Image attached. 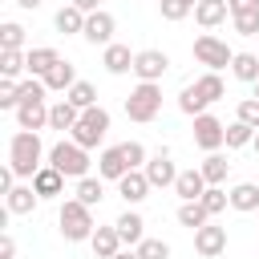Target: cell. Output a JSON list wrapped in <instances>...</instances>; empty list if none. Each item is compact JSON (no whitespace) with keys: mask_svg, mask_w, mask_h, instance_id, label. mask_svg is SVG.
I'll return each instance as SVG.
<instances>
[{"mask_svg":"<svg viewBox=\"0 0 259 259\" xmlns=\"http://www.w3.org/2000/svg\"><path fill=\"white\" fill-rule=\"evenodd\" d=\"M45 146H40V134H32V130H16L12 134V142H8V166L16 170V178H32L45 162Z\"/></svg>","mask_w":259,"mask_h":259,"instance_id":"obj_1","label":"cell"},{"mask_svg":"<svg viewBox=\"0 0 259 259\" xmlns=\"http://www.w3.org/2000/svg\"><path fill=\"white\" fill-rule=\"evenodd\" d=\"M57 223H61V235H65L69 243H85V239H93V231H97V227H93V206H85L81 198H65Z\"/></svg>","mask_w":259,"mask_h":259,"instance_id":"obj_2","label":"cell"},{"mask_svg":"<svg viewBox=\"0 0 259 259\" xmlns=\"http://www.w3.org/2000/svg\"><path fill=\"white\" fill-rule=\"evenodd\" d=\"M162 109V85L158 81H138L125 97V117L130 121H154Z\"/></svg>","mask_w":259,"mask_h":259,"instance_id":"obj_3","label":"cell"},{"mask_svg":"<svg viewBox=\"0 0 259 259\" xmlns=\"http://www.w3.org/2000/svg\"><path fill=\"white\" fill-rule=\"evenodd\" d=\"M49 166L65 178H89V150H81L77 142H57L49 150Z\"/></svg>","mask_w":259,"mask_h":259,"instance_id":"obj_4","label":"cell"},{"mask_svg":"<svg viewBox=\"0 0 259 259\" xmlns=\"http://www.w3.org/2000/svg\"><path fill=\"white\" fill-rule=\"evenodd\" d=\"M105 134H109V113H105L101 105H93V109L81 113V121L73 125V138H69V142H77L81 150H93Z\"/></svg>","mask_w":259,"mask_h":259,"instance_id":"obj_5","label":"cell"},{"mask_svg":"<svg viewBox=\"0 0 259 259\" xmlns=\"http://www.w3.org/2000/svg\"><path fill=\"white\" fill-rule=\"evenodd\" d=\"M194 61H198V65H206V73H219V69H227V65L235 61V53L227 49V40H219V36L202 32V36L194 40Z\"/></svg>","mask_w":259,"mask_h":259,"instance_id":"obj_6","label":"cell"},{"mask_svg":"<svg viewBox=\"0 0 259 259\" xmlns=\"http://www.w3.org/2000/svg\"><path fill=\"white\" fill-rule=\"evenodd\" d=\"M194 146L206 154H219V146H227V125L214 113H198L194 117Z\"/></svg>","mask_w":259,"mask_h":259,"instance_id":"obj_7","label":"cell"},{"mask_svg":"<svg viewBox=\"0 0 259 259\" xmlns=\"http://www.w3.org/2000/svg\"><path fill=\"white\" fill-rule=\"evenodd\" d=\"M113 32H117L113 12L97 8V12H89V16H85V32H81V36H85L89 45H101V49H105V45H113Z\"/></svg>","mask_w":259,"mask_h":259,"instance_id":"obj_8","label":"cell"},{"mask_svg":"<svg viewBox=\"0 0 259 259\" xmlns=\"http://www.w3.org/2000/svg\"><path fill=\"white\" fill-rule=\"evenodd\" d=\"M166 69H170V57H166L162 49H142V53L134 57V73H138V81H162Z\"/></svg>","mask_w":259,"mask_h":259,"instance_id":"obj_9","label":"cell"},{"mask_svg":"<svg viewBox=\"0 0 259 259\" xmlns=\"http://www.w3.org/2000/svg\"><path fill=\"white\" fill-rule=\"evenodd\" d=\"M194 251H198L202 259H214V255H223V251H227V227H219V223H206V227H198V231H194Z\"/></svg>","mask_w":259,"mask_h":259,"instance_id":"obj_10","label":"cell"},{"mask_svg":"<svg viewBox=\"0 0 259 259\" xmlns=\"http://www.w3.org/2000/svg\"><path fill=\"white\" fill-rule=\"evenodd\" d=\"M49 109L53 105H45V97H24L20 105H16V121H20V130H45L49 125Z\"/></svg>","mask_w":259,"mask_h":259,"instance_id":"obj_11","label":"cell"},{"mask_svg":"<svg viewBox=\"0 0 259 259\" xmlns=\"http://www.w3.org/2000/svg\"><path fill=\"white\" fill-rule=\"evenodd\" d=\"M142 170H146L150 186H174V182H178V170H174V162H170V154H166V150H158Z\"/></svg>","mask_w":259,"mask_h":259,"instance_id":"obj_12","label":"cell"},{"mask_svg":"<svg viewBox=\"0 0 259 259\" xmlns=\"http://www.w3.org/2000/svg\"><path fill=\"white\" fill-rule=\"evenodd\" d=\"M134 57L138 53H130V45H105V53H101V65H105V73H113V77H121V73H134Z\"/></svg>","mask_w":259,"mask_h":259,"instance_id":"obj_13","label":"cell"},{"mask_svg":"<svg viewBox=\"0 0 259 259\" xmlns=\"http://www.w3.org/2000/svg\"><path fill=\"white\" fill-rule=\"evenodd\" d=\"M125 174H130V162H125L121 146H109V150H101V158H97V178H113V182H121Z\"/></svg>","mask_w":259,"mask_h":259,"instance_id":"obj_14","label":"cell"},{"mask_svg":"<svg viewBox=\"0 0 259 259\" xmlns=\"http://www.w3.org/2000/svg\"><path fill=\"white\" fill-rule=\"evenodd\" d=\"M154 186H150V178H146V170H130L121 182H117V194L125 198V206H134V202H142L146 194H150Z\"/></svg>","mask_w":259,"mask_h":259,"instance_id":"obj_15","label":"cell"},{"mask_svg":"<svg viewBox=\"0 0 259 259\" xmlns=\"http://www.w3.org/2000/svg\"><path fill=\"white\" fill-rule=\"evenodd\" d=\"M174 194H178L182 202H198V198L206 194V178H202V170H178Z\"/></svg>","mask_w":259,"mask_h":259,"instance_id":"obj_16","label":"cell"},{"mask_svg":"<svg viewBox=\"0 0 259 259\" xmlns=\"http://www.w3.org/2000/svg\"><path fill=\"white\" fill-rule=\"evenodd\" d=\"M40 81H45V89H53V93H69V89L77 85V69H73V65L61 57V61H57V65H53V69L40 77Z\"/></svg>","mask_w":259,"mask_h":259,"instance_id":"obj_17","label":"cell"},{"mask_svg":"<svg viewBox=\"0 0 259 259\" xmlns=\"http://www.w3.org/2000/svg\"><path fill=\"white\" fill-rule=\"evenodd\" d=\"M32 190L40 194V198H53V194H65V174L61 170H53L49 162L32 174Z\"/></svg>","mask_w":259,"mask_h":259,"instance_id":"obj_18","label":"cell"},{"mask_svg":"<svg viewBox=\"0 0 259 259\" xmlns=\"http://www.w3.org/2000/svg\"><path fill=\"white\" fill-rule=\"evenodd\" d=\"M36 202H40V194L32 190V182H28V186H12V190L4 194V210H8V214H32Z\"/></svg>","mask_w":259,"mask_h":259,"instance_id":"obj_19","label":"cell"},{"mask_svg":"<svg viewBox=\"0 0 259 259\" xmlns=\"http://www.w3.org/2000/svg\"><path fill=\"white\" fill-rule=\"evenodd\" d=\"M117 235H121V243L125 247H138L142 239H146V219L138 214V210H125V214H117Z\"/></svg>","mask_w":259,"mask_h":259,"instance_id":"obj_20","label":"cell"},{"mask_svg":"<svg viewBox=\"0 0 259 259\" xmlns=\"http://www.w3.org/2000/svg\"><path fill=\"white\" fill-rule=\"evenodd\" d=\"M89 247H93V255H97V259H113L125 243H121L117 227H97V231H93V239H89Z\"/></svg>","mask_w":259,"mask_h":259,"instance_id":"obj_21","label":"cell"},{"mask_svg":"<svg viewBox=\"0 0 259 259\" xmlns=\"http://www.w3.org/2000/svg\"><path fill=\"white\" fill-rule=\"evenodd\" d=\"M231 16V4L227 0H198L194 4V20L202 24V28H214V24H223Z\"/></svg>","mask_w":259,"mask_h":259,"instance_id":"obj_22","label":"cell"},{"mask_svg":"<svg viewBox=\"0 0 259 259\" xmlns=\"http://www.w3.org/2000/svg\"><path fill=\"white\" fill-rule=\"evenodd\" d=\"M77 121H81V109H77V105H69L65 97L49 109V130H61V134L69 130V134H73V125H77Z\"/></svg>","mask_w":259,"mask_h":259,"instance_id":"obj_23","label":"cell"},{"mask_svg":"<svg viewBox=\"0 0 259 259\" xmlns=\"http://www.w3.org/2000/svg\"><path fill=\"white\" fill-rule=\"evenodd\" d=\"M53 24H57V32H65V36H73V32L81 36V32H85V12L73 8V4H65V8H57Z\"/></svg>","mask_w":259,"mask_h":259,"instance_id":"obj_24","label":"cell"},{"mask_svg":"<svg viewBox=\"0 0 259 259\" xmlns=\"http://www.w3.org/2000/svg\"><path fill=\"white\" fill-rule=\"evenodd\" d=\"M61 61V53L53 49V45H40V49H28V73L32 77H45L53 65Z\"/></svg>","mask_w":259,"mask_h":259,"instance_id":"obj_25","label":"cell"},{"mask_svg":"<svg viewBox=\"0 0 259 259\" xmlns=\"http://www.w3.org/2000/svg\"><path fill=\"white\" fill-rule=\"evenodd\" d=\"M231 73H235L239 81L255 85V81H259V57H255V53H235V61H231Z\"/></svg>","mask_w":259,"mask_h":259,"instance_id":"obj_26","label":"cell"},{"mask_svg":"<svg viewBox=\"0 0 259 259\" xmlns=\"http://www.w3.org/2000/svg\"><path fill=\"white\" fill-rule=\"evenodd\" d=\"M231 206L243 210V214H247V210H259V186H255V182H239V186L231 190Z\"/></svg>","mask_w":259,"mask_h":259,"instance_id":"obj_27","label":"cell"},{"mask_svg":"<svg viewBox=\"0 0 259 259\" xmlns=\"http://www.w3.org/2000/svg\"><path fill=\"white\" fill-rule=\"evenodd\" d=\"M198 170H202V178H206V186H219V182L227 178V170H231V162H227L223 154H206Z\"/></svg>","mask_w":259,"mask_h":259,"instance_id":"obj_28","label":"cell"},{"mask_svg":"<svg viewBox=\"0 0 259 259\" xmlns=\"http://www.w3.org/2000/svg\"><path fill=\"white\" fill-rule=\"evenodd\" d=\"M20 45H24V24L4 20L0 24V53H20Z\"/></svg>","mask_w":259,"mask_h":259,"instance_id":"obj_29","label":"cell"},{"mask_svg":"<svg viewBox=\"0 0 259 259\" xmlns=\"http://www.w3.org/2000/svg\"><path fill=\"white\" fill-rule=\"evenodd\" d=\"M65 101H69V105H77V109L85 113V109H93V105H97V89H93L89 81H77V85L65 93Z\"/></svg>","mask_w":259,"mask_h":259,"instance_id":"obj_30","label":"cell"},{"mask_svg":"<svg viewBox=\"0 0 259 259\" xmlns=\"http://www.w3.org/2000/svg\"><path fill=\"white\" fill-rule=\"evenodd\" d=\"M178 223H182V227H190V231H198V227H206V223H210V214H206V206H202V202H182V206H178Z\"/></svg>","mask_w":259,"mask_h":259,"instance_id":"obj_31","label":"cell"},{"mask_svg":"<svg viewBox=\"0 0 259 259\" xmlns=\"http://www.w3.org/2000/svg\"><path fill=\"white\" fill-rule=\"evenodd\" d=\"M178 109H182L186 117H198V113H206V97H202L194 85H186V89L178 93Z\"/></svg>","mask_w":259,"mask_h":259,"instance_id":"obj_32","label":"cell"},{"mask_svg":"<svg viewBox=\"0 0 259 259\" xmlns=\"http://www.w3.org/2000/svg\"><path fill=\"white\" fill-rule=\"evenodd\" d=\"M251 142H255V130L235 117V121L227 125V150H243V146H251Z\"/></svg>","mask_w":259,"mask_h":259,"instance_id":"obj_33","label":"cell"},{"mask_svg":"<svg viewBox=\"0 0 259 259\" xmlns=\"http://www.w3.org/2000/svg\"><path fill=\"white\" fill-rule=\"evenodd\" d=\"M0 73L8 81H16L20 73H28V53H0Z\"/></svg>","mask_w":259,"mask_h":259,"instance_id":"obj_34","label":"cell"},{"mask_svg":"<svg viewBox=\"0 0 259 259\" xmlns=\"http://www.w3.org/2000/svg\"><path fill=\"white\" fill-rule=\"evenodd\" d=\"M194 89L206 97V105H210V101H219V97L227 93V85H223V77H219V73H202V77L194 81Z\"/></svg>","mask_w":259,"mask_h":259,"instance_id":"obj_35","label":"cell"},{"mask_svg":"<svg viewBox=\"0 0 259 259\" xmlns=\"http://www.w3.org/2000/svg\"><path fill=\"white\" fill-rule=\"evenodd\" d=\"M77 198H81L85 206H97V202L105 198V186H101V178H77Z\"/></svg>","mask_w":259,"mask_h":259,"instance_id":"obj_36","label":"cell"},{"mask_svg":"<svg viewBox=\"0 0 259 259\" xmlns=\"http://www.w3.org/2000/svg\"><path fill=\"white\" fill-rule=\"evenodd\" d=\"M198 202H202V206H206V214L214 219V214H223V210H227V202H231V194H227L223 186H206V194H202Z\"/></svg>","mask_w":259,"mask_h":259,"instance_id":"obj_37","label":"cell"},{"mask_svg":"<svg viewBox=\"0 0 259 259\" xmlns=\"http://www.w3.org/2000/svg\"><path fill=\"white\" fill-rule=\"evenodd\" d=\"M138 255L142 259H170V243L166 239H142L138 243Z\"/></svg>","mask_w":259,"mask_h":259,"instance_id":"obj_38","label":"cell"},{"mask_svg":"<svg viewBox=\"0 0 259 259\" xmlns=\"http://www.w3.org/2000/svg\"><path fill=\"white\" fill-rule=\"evenodd\" d=\"M121 154H125V162H130V170H142L150 158H146V146L142 142H121Z\"/></svg>","mask_w":259,"mask_h":259,"instance_id":"obj_39","label":"cell"},{"mask_svg":"<svg viewBox=\"0 0 259 259\" xmlns=\"http://www.w3.org/2000/svg\"><path fill=\"white\" fill-rule=\"evenodd\" d=\"M194 12V4H186V0H162V20H186Z\"/></svg>","mask_w":259,"mask_h":259,"instance_id":"obj_40","label":"cell"},{"mask_svg":"<svg viewBox=\"0 0 259 259\" xmlns=\"http://www.w3.org/2000/svg\"><path fill=\"white\" fill-rule=\"evenodd\" d=\"M231 24H235L239 36H255L259 32V12H239V16H231Z\"/></svg>","mask_w":259,"mask_h":259,"instance_id":"obj_41","label":"cell"},{"mask_svg":"<svg viewBox=\"0 0 259 259\" xmlns=\"http://www.w3.org/2000/svg\"><path fill=\"white\" fill-rule=\"evenodd\" d=\"M16 85H20V81H8V77L0 81V109H16V105H20V93H16Z\"/></svg>","mask_w":259,"mask_h":259,"instance_id":"obj_42","label":"cell"},{"mask_svg":"<svg viewBox=\"0 0 259 259\" xmlns=\"http://www.w3.org/2000/svg\"><path fill=\"white\" fill-rule=\"evenodd\" d=\"M239 121H247L251 130H259V97H247V101H239Z\"/></svg>","mask_w":259,"mask_h":259,"instance_id":"obj_43","label":"cell"},{"mask_svg":"<svg viewBox=\"0 0 259 259\" xmlns=\"http://www.w3.org/2000/svg\"><path fill=\"white\" fill-rule=\"evenodd\" d=\"M0 259H16V239L8 231H0Z\"/></svg>","mask_w":259,"mask_h":259,"instance_id":"obj_44","label":"cell"},{"mask_svg":"<svg viewBox=\"0 0 259 259\" xmlns=\"http://www.w3.org/2000/svg\"><path fill=\"white\" fill-rule=\"evenodd\" d=\"M231 4V16H239V12H259V0H227Z\"/></svg>","mask_w":259,"mask_h":259,"instance_id":"obj_45","label":"cell"},{"mask_svg":"<svg viewBox=\"0 0 259 259\" xmlns=\"http://www.w3.org/2000/svg\"><path fill=\"white\" fill-rule=\"evenodd\" d=\"M12 186H16V170H12V166H4V170H0V194H8Z\"/></svg>","mask_w":259,"mask_h":259,"instance_id":"obj_46","label":"cell"},{"mask_svg":"<svg viewBox=\"0 0 259 259\" xmlns=\"http://www.w3.org/2000/svg\"><path fill=\"white\" fill-rule=\"evenodd\" d=\"M69 4H73V8H81V12H85V16H89V12H97V8H101V0H69Z\"/></svg>","mask_w":259,"mask_h":259,"instance_id":"obj_47","label":"cell"},{"mask_svg":"<svg viewBox=\"0 0 259 259\" xmlns=\"http://www.w3.org/2000/svg\"><path fill=\"white\" fill-rule=\"evenodd\" d=\"M113 259H142V255H138V247H121Z\"/></svg>","mask_w":259,"mask_h":259,"instance_id":"obj_48","label":"cell"},{"mask_svg":"<svg viewBox=\"0 0 259 259\" xmlns=\"http://www.w3.org/2000/svg\"><path fill=\"white\" fill-rule=\"evenodd\" d=\"M16 4H20V8H28V12H32V8H40V4H45V0H16Z\"/></svg>","mask_w":259,"mask_h":259,"instance_id":"obj_49","label":"cell"},{"mask_svg":"<svg viewBox=\"0 0 259 259\" xmlns=\"http://www.w3.org/2000/svg\"><path fill=\"white\" fill-rule=\"evenodd\" d=\"M251 146H255V154H259V130H255V142H251Z\"/></svg>","mask_w":259,"mask_h":259,"instance_id":"obj_50","label":"cell"},{"mask_svg":"<svg viewBox=\"0 0 259 259\" xmlns=\"http://www.w3.org/2000/svg\"><path fill=\"white\" fill-rule=\"evenodd\" d=\"M255 97H259V81H255Z\"/></svg>","mask_w":259,"mask_h":259,"instance_id":"obj_51","label":"cell"},{"mask_svg":"<svg viewBox=\"0 0 259 259\" xmlns=\"http://www.w3.org/2000/svg\"><path fill=\"white\" fill-rule=\"evenodd\" d=\"M186 4H198V0H186Z\"/></svg>","mask_w":259,"mask_h":259,"instance_id":"obj_52","label":"cell"}]
</instances>
